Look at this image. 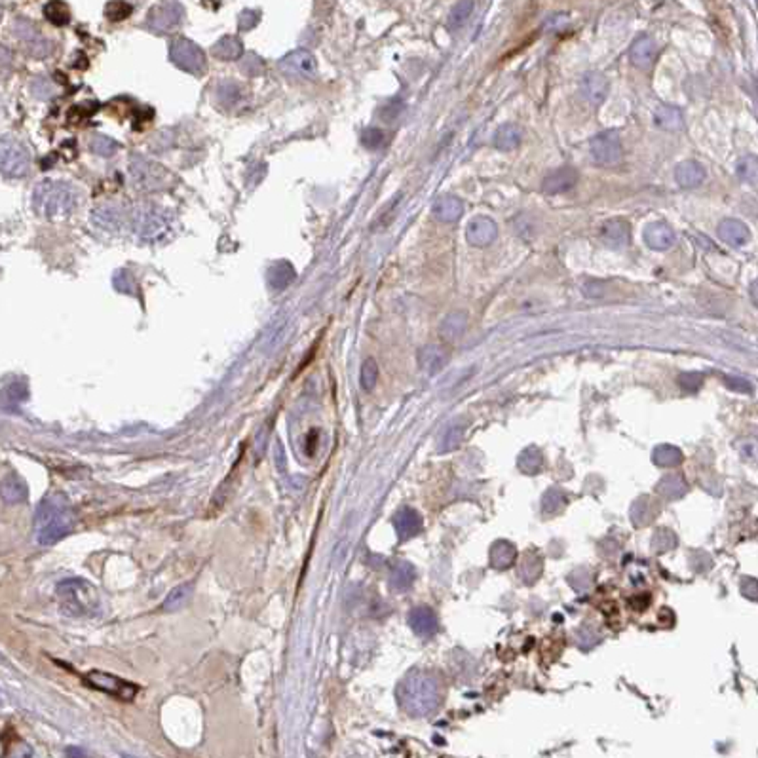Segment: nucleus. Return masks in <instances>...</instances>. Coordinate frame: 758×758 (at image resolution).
Instances as JSON below:
<instances>
[{
	"label": "nucleus",
	"instance_id": "4c0bfd02",
	"mask_svg": "<svg viewBox=\"0 0 758 758\" xmlns=\"http://www.w3.org/2000/svg\"><path fill=\"white\" fill-rule=\"evenodd\" d=\"M464 439V426L460 424H451V426L443 432L439 439V453H451L454 449L458 447Z\"/></svg>",
	"mask_w": 758,
	"mask_h": 758
},
{
	"label": "nucleus",
	"instance_id": "09e8293b",
	"mask_svg": "<svg viewBox=\"0 0 758 758\" xmlns=\"http://www.w3.org/2000/svg\"><path fill=\"white\" fill-rule=\"evenodd\" d=\"M675 544H677V538H675L673 532H669V530H659V532L654 536V540H652V546H654L656 551H659V553L675 548Z\"/></svg>",
	"mask_w": 758,
	"mask_h": 758
},
{
	"label": "nucleus",
	"instance_id": "c756f323",
	"mask_svg": "<svg viewBox=\"0 0 758 758\" xmlns=\"http://www.w3.org/2000/svg\"><path fill=\"white\" fill-rule=\"evenodd\" d=\"M654 120H656L659 128L665 129V131H673V133H677L684 128L683 112L677 107H669V105H662L657 108Z\"/></svg>",
	"mask_w": 758,
	"mask_h": 758
},
{
	"label": "nucleus",
	"instance_id": "5fc2aeb1",
	"mask_svg": "<svg viewBox=\"0 0 758 758\" xmlns=\"http://www.w3.org/2000/svg\"><path fill=\"white\" fill-rule=\"evenodd\" d=\"M726 386L730 390H736V392H751V384L745 379H738V377H728L726 379Z\"/></svg>",
	"mask_w": 758,
	"mask_h": 758
},
{
	"label": "nucleus",
	"instance_id": "2f4dec72",
	"mask_svg": "<svg viewBox=\"0 0 758 758\" xmlns=\"http://www.w3.org/2000/svg\"><path fill=\"white\" fill-rule=\"evenodd\" d=\"M517 559V549L509 541H496L490 549V562L496 569H509Z\"/></svg>",
	"mask_w": 758,
	"mask_h": 758
},
{
	"label": "nucleus",
	"instance_id": "4468645a",
	"mask_svg": "<svg viewBox=\"0 0 758 758\" xmlns=\"http://www.w3.org/2000/svg\"><path fill=\"white\" fill-rule=\"evenodd\" d=\"M644 242L650 249L667 251L671 249L677 242V234L673 231V226L665 221H652L644 226Z\"/></svg>",
	"mask_w": 758,
	"mask_h": 758
},
{
	"label": "nucleus",
	"instance_id": "ddd939ff",
	"mask_svg": "<svg viewBox=\"0 0 758 758\" xmlns=\"http://www.w3.org/2000/svg\"><path fill=\"white\" fill-rule=\"evenodd\" d=\"M496 236H498V226L490 217L477 215L467 224V244L474 245V247H487V245L495 242Z\"/></svg>",
	"mask_w": 758,
	"mask_h": 758
},
{
	"label": "nucleus",
	"instance_id": "7ed1b4c3",
	"mask_svg": "<svg viewBox=\"0 0 758 758\" xmlns=\"http://www.w3.org/2000/svg\"><path fill=\"white\" fill-rule=\"evenodd\" d=\"M398 697L409 713L428 715L439 704V684L432 675L414 671L401 683Z\"/></svg>",
	"mask_w": 758,
	"mask_h": 758
},
{
	"label": "nucleus",
	"instance_id": "ea45409f",
	"mask_svg": "<svg viewBox=\"0 0 758 758\" xmlns=\"http://www.w3.org/2000/svg\"><path fill=\"white\" fill-rule=\"evenodd\" d=\"M190 593H192V585H190V583L177 585V588L171 591L170 595H168V599L163 601L162 608L166 610V612H173V610L181 608V606L187 603V599L190 597Z\"/></svg>",
	"mask_w": 758,
	"mask_h": 758
},
{
	"label": "nucleus",
	"instance_id": "72a5a7b5",
	"mask_svg": "<svg viewBox=\"0 0 758 758\" xmlns=\"http://www.w3.org/2000/svg\"><path fill=\"white\" fill-rule=\"evenodd\" d=\"M242 52H244V46H242V42L238 41L236 36H224L223 41H219L215 46H213V54H215L219 59H226V61L238 59V57L242 55Z\"/></svg>",
	"mask_w": 758,
	"mask_h": 758
},
{
	"label": "nucleus",
	"instance_id": "f257e3e1",
	"mask_svg": "<svg viewBox=\"0 0 758 758\" xmlns=\"http://www.w3.org/2000/svg\"><path fill=\"white\" fill-rule=\"evenodd\" d=\"M75 528V515L63 495H52L41 502L34 515V532L41 546H54Z\"/></svg>",
	"mask_w": 758,
	"mask_h": 758
},
{
	"label": "nucleus",
	"instance_id": "0eeeda50",
	"mask_svg": "<svg viewBox=\"0 0 758 758\" xmlns=\"http://www.w3.org/2000/svg\"><path fill=\"white\" fill-rule=\"evenodd\" d=\"M589 149H591V154H593V158H595V162L599 163V166L612 168V166H618V163L622 162L623 147L622 139L618 136L616 129L601 131L599 136L591 139Z\"/></svg>",
	"mask_w": 758,
	"mask_h": 758
},
{
	"label": "nucleus",
	"instance_id": "f704fd0d",
	"mask_svg": "<svg viewBox=\"0 0 758 758\" xmlns=\"http://www.w3.org/2000/svg\"><path fill=\"white\" fill-rule=\"evenodd\" d=\"M44 15L50 23H54L57 27H63L71 21V10L61 0H50L44 6Z\"/></svg>",
	"mask_w": 758,
	"mask_h": 758
},
{
	"label": "nucleus",
	"instance_id": "f3484780",
	"mask_svg": "<svg viewBox=\"0 0 758 758\" xmlns=\"http://www.w3.org/2000/svg\"><path fill=\"white\" fill-rule=\"evenodd\" d=\"M92 221L97 228L107 232H122L124 226H128V217L116 205H103L97 207L92 215Z\"/></svg>",
	"mask_w": 758,
	"mask_h": 758
},
{
	"label": "nucleus",
	"instance_id": "dca6fc26",
	"mask_svg": "<svg viewBox=\"0 0 758 758\" xmlns=\"http://www.w3.org/2000/svg\"><path fill=\"white\" fill-rule=\"evenodd\" d=\"M657 52H659V48H657L654 38H650V36H641V38H636V41L631 44L629 59L635 67L643 68V71H648V68H652V65L656 63Z\"/></svg>",
	"mask_w": 758,
	"mask_h": 758
},
{
	"label": "nucleus",
	"instance_id": "864d4df0",
	"mask_svg": "<svg viewBox=\"0 0 758 758\" xmlns=\"http://www.w3.org/2000/svg\"><path fill=\"white\" fill-rule=\"evenodd\" d=\"M258 12H253V10H245V12H242L240 14V17H238V27H240V31H249V29H253L255 25L258 23Z\"/></svg>",
	"mask_w": 758,
	"mask_h": 758
},
{
	"label": "nucleus",
	"instance_id": "39448f33",
	"mask_svg": "<svg viewBox=\"0 0 758 758\" xmlns=\"http://www.w3.org/2000/svg\"><path fill=\"white\" fill-rule=\"evenodd\" d=\"M55 593L61 603L63 612L68 616H88L99 604L94 585H89L80 578H71L61 582L55 589Z\"/></svg>",
	"mask_w": 758,
	"mask_h": 758
},
{
	"label": "nucleus",
	"instance_id": "c03bdc74",
	"mask_svg": "<svg viewBox=\"0 0 758 758\" xmlns=\"http://www.w3.org/2000/svg\"><path fill=\"white\" fill-rule=\"evenodd\" d=\"M738 177L747 183H757V158L755 156H745L738 162Z\"/></svg>",
	"mask_w": 758,
	"mask_h": 758
},
{
	"label": "nucleus",
	"instance_id": "412c9836",
	"mask_svg": "<svg viewBox=\"0 0 758 758\" xmlns=\"http://www.w3.org/2000/svg\"><path fill=\"white\" fill-rule=\"evenodd\" d=\"M432 211L433 217H435L437 221H441V223H456L462 217V213H464V202H462L458 196H454V194H445V196L437 198V200L433 202Z\"/></svg>",
	"mask_w": 758,
	"mask_h": 758
},
{
	"label": "nucleus",
	"instance_id": "37998d69",
	"mask_svg": "<svg viewBox=\"0 0 758 758\" xmlns=\"http://www.w3.org/2000/svg\"><path fill=\"white\" fill-rule=\"evenodd\" d=\"M472 10H474V2H472V0H462V2H458V4L453 8L451 15H449V27H462L467 21V17L472 15Z\"/></svg>",
	"mask_w": 758,
	"mask_h": 758
},
{
	"label": "nucleus",
	"instance_id": "f8f14e48",
	"mask_svg": "<svg viewBox=\"0 0 758 758\" xmlns=\"http://www.w3.org/2000/svg\"><path fill=\"white\" fill-rule=\"evenodd\" d=\"M183 6H181L179 2L170 0V2L158 4V6L150 12L147 23H149V27L154 29V31H171V29H175L177 25L183 21Z\"/></svg>",
	"mask_w": 758,
	"mask_h": 758
},
{
	"label": "nucleus",
	"instance_id": "f03ea898",
	"mask_svg": "<svg viewBox=\"0 0 758 758\" xmlns=\"http://www.w3.org/2000/svg\"><path fill=\"white\" fill-rule=\"evenodd\" d=\"M173 223L175 221L170 211L150 202L136 203L128 215L129 231L147 244H162L171 236Z\"/></svg>",
	"mask_w": 758,
	"mask_h": 758
},
{
	"label": "nucleus",
	"instance_id": "6ab92c4d",
	"mask_svg": "<svg viewBox=\"0 0 758 758\" xmlns=\"http://www.w3.org/2000/svg\"><path fill=\"white\" fill-rule=\"evenodd\" d=\"M608 78L603 75V73H597V71H591L588 75L582 78V94L583 97L588 99L591 105H603L606 101V95H608Z\"/></svg>",
	"mask_w": 758,
	"mask_h": 758
},
{
	"label": "nucleus",
	"instance_id": "9d476101",
	"mask_svg": "<svg viewBox=\"0 0 758 758\" xmlns=\"http://www.w3.org/2000/svg\"><path fill=\"white\" fill-rule=\"evenodd\" d=\"M171 59L177 67H181L187 73H194V75H200L205 68L203 52L194 42L187 41V38H177L171 44Z\"/></svg>",
	"mask_w": 758,
	"mask_h": 758
},
{
	"label": "nucleus",
	"instance_id": "c85d7f7f",
	"mask_svg": "<svg viewBox=\"0 0 758 758\" xmlns=\"http://www.w3.org/2000/svg\"><path fill=\"white\" fill-rule=\"evenodd\" d=\"M523 131L517 124H502L495 136V147L498 150H513L521 145Z\"/></svg>",
	"mask_w": 758,
	"mask_h": 758
},
{
	"label": "nucleus",
	"instance_id": "20e7f679",
	"mask_svg": "<svg viewBox=\"0 0 758 758\" xmlns=\"http://www.w3.org/2000/svg\"><path fill=\"white\" fill-rule=\"evenodd\" d=\"M34 211L42 217H63L73 213L78 205L76 190L61 181H44L33 192Z\"/></svg>",
	"mask_w": 758,
	"mask_h": 758
},
{
	"label": "nucleus",
	"instance_id": "a19ab883",
	"mask_svg": "<svg viewBox=\"0 0 758 758\" xmlns=\"http://www.w3.org/2000/svg\"><path fill=\"white\" fill-rule=\"evenodd\" d=\"M377 380H379V365L372 358H367L361 365V377H359L361 388L365 392H371L377 386Z\"/></svg>",
	"mask_w": 758,
	"mask_h": 758
},
{
	"label": "nucleus",
	"instance_id": "c9c22d12",
	"mask_svg": "<svg viewBox=\"0 0 758 758\" xmlns=\"http://www.w3.org/2000/svg\"><path fill=\"white\" fill-rule=\"evenodd\" d=\"M657 490H659L665 498H669V500H673V498H680V496L686 493V481H684L683 475L671 474V475H667L659 485H657Z\"/></svg>",
	"mask_w": 758,
	"mask_h": 758
},
{
	"label": "nucleus",
	"instance_id": "473e14b6",
	"mask_svg": "<svg viewBox=\"0 0 758 758\" xmlns=\"http://www.w3.org/2000/svg\"><path fill=\"white\" fill-rule=\"evenodd\" d=\"M414 582V569L411 562L400 561L392 569V576H390V585H392L395 591H407L411 588Z\"/></svg>",
	"mask_w": 758,
	"mask_h": 758
},
{
	"label": "nucleus",
	"instance_id": "79ce46f5",
	"mask_svg": "<svg viewBox=\"0 0 758 758\" xmlns=\"http://www.w3.org/2000/svg\"><path fill=\"white\" fill-rule=\"evenodd\" d=\"M567 504V496L562 495L559 488H551L544 495V502H541V508H544V513L555 515L559 513Z\"/></svg>",
	"mask_w": 758,
	"mask_h": 758
},
{
	"label": "nucleus",
	"instance_id": "de8ad7c7",
	"mask_svg": "<svg viewBox=\"0 0 758 758\" xmlns=\"http://www.w3.org/2000/svg\"><path fill=\"white\" fill-rule=\"evenodd\" d=\"M604 291H606V285H604V282H601V279H591L588 278L585 282L582 284V293L585 295L588 298H603L604 297Z\"/></svg>",
	"mask_w": 758,
	"mask_h": 758
},
{
	"label": "nucleus",
	"instance_id": "4d7b16f0",
	"mask_svg": "<svg viewBox=\"0 0 758 758\" xmlns=\"http://www.w3.org/2000/svg\"><path fill=\"white\" fill-rule=\"evenodd\" d=\"M0 17H2V8H0Z\"/></svg>",
	"mask_w": 758,
	"mask_h": 758
},
{
	"label": "nucleus",
	"instance_id": "9b49d317",
	"mask_svg": "<svg viewBox=\"0 0 758 758\" xmlns=\"http://www.w3.org/2000/svg\"><path fill=\"white\" fill-rule=\"evenodd\" d=\"M282 73L291 76H300V78H312L318 73V61L312 52L308 50H295L291 54H287L279 61Z\"/></svg>",
	"mask_w": 758,
	"mask_h": 758
},
{
	"label": "nucleus",
	"instance_id": "a878e982",
	"mask_svg": "<svg viewBox=\"0 0 758 758\" xmlns=\"http://www.w3.org/2000/svg\"><path fill=\"white\" fill-rule=\"evenodd\" d=\"M409 623L414 633L422 636H432L437 631V618L433 614V610H430L428 606H416L414 610H411Z\"/></svg>",
	"mask_w": 758,
	"mask_h": 758
},
{
	"label": "nucleus",
	"instance_id": "4be33fe9",
	"mask_svg": "<svg viewBox=\"0 0 758 758\" xmlns=\"http://www.w3.org/2000/svg\"><path fill=\"white\" fill-rule=\"evenodd\" d=\"M718 238L731 247H741L749 242L751 232L739 219H724L718 224Z\"/></svg>",
	"mask_w": 758,
	"mask_h": 758
},
{
	"label": "nucleus",
	"instance_id": "bb28decb",
	"mask_svg": "<svg viewBox=\"0 0 758 758\" xmlns=\"http://www.w3.org/2000/svg\"><path fill=\"white\" fill-rule=\"evenodd\" d=\"M0 496L6 504H21L27 498V485L17 474H8L0 483Z\"/></svg>",
	"mask_w": 758,
	"mask_h": 758
},
{
	"label": "nucleus",
	"instance_id": "5701e85b",
	"mask_svg": "<svg viewBox=\"0 0 758 758\" xmlns=\"http://www.w3.org/2000/svg\"><path fill=\"white\" fill-rule=\"evenodd\" d=\"M675 179L683 189H696L705 181V168L696 160H684L675 168Z\"/></svg>",
	"mask_w": 758,
	"mask_h": 758
},
{
	"label": "nucleus",
	"instance_id": "6e6d98bb",
	"mask_svg": "<svg viewBox=\"0 0 758 758\" xmlns=\"http://www.w3.org/2000/svg\"><path fill=\"white\" fill-rule=\"evenodd\" d=\"M244 65V73H247V75H258V71L255 68V65H263V61L258 59L257 55H247L245 57V61L242 63Z\"/></svg>",
	"mask_w": 758,
	"mask_h": 758
},
{
	"label": "nucleus",
	"instance_id": "423d86ee",
	"mask_svg": "<svg viewBox=\"0 0 758 758\" xmlns=\"http://www.w3.org/2000/svg\"><path fill=\"white\" fill-rule=\"evenodd\" d=\"M31 166L25 145L14 137H0V173L6 177H23Z\"/></svg>",
	"mask_w": 758,
	"mask_h": 758
},
{
	"label": "nucleus",
	"instance_id": "3c124183",
	"mask_svg": "<svg viewBox=\"0 0 758 758\" xmlns=\"http://www.w3.org/2000/svg\"><path fill=\"white\" fill-rule=\"evenodd\" d=\"M678 382H680V386H683L684 390L697 392L699 386H701V382H704V377H701L699 372H684V374H680Z\"/></svg>",
	"mask_w": 758,
	"mask_h": 758
},
{
	"label": "nucleus",
	"instance_id": "1a4fd4ad",
	"mask_svg": "<svg viewBox=\"0 0 758 758\" xmlns=\"http://www.w3.org/2000/svg\"><path fill=\"white\" fill-rule=\"evenodd\" d=\"M129 171L133 175V181L145 190L163 189L166 184L170 183V173L163 170L162 166L152 162V160L137 158L129 166Z\"/></svg>",
	"mask_w": 758,
	"mask_h": 758
},
{
	"label": "nucleus",
	"instance_id": "49530a36",
	"mask_svg": "<svg viewBox=\"0 0 758 758\" xmlns=\"http://www.w3.org/2000/svg\"><path fill=\"white\" fill-rule=\"evenodd\" d=\"M129 14H131V6H129L128 2H122V0H115V2H110V4L105 8V15H107L110 21H122L126 20Z\"/></svg>",
	"mask_w": 758,
	"mask_h": 758
},
{
	"label": "nucleus",
	"instance_id": "e433bc0d",
	"mask_svg": "<svg viewBox=\"0 0 758 758\" xmlns=\"http://www.w3.org/2000/svg\"><path fill=\"white\" fill-rule=\"evenodd\" d=\"M652 460H654V464L662 467H675L683 462V453H680L677 447L662 445V447H657L656 451H654Z\"/></svg>",
	"mask_w": 758,
	"mask_h": 758
},
{
	"label": "nucleus",
	"instance_id": "8fccbe9b",
	"mask_svg": "<svg viewBox=\"0 0 758 758\" xmlns=\"http://www.w3.org/2000/svg\"><path fill=\"white\" fill-rule=\"evenodd\" d=\"M361 141H363V145H365L367 149H379L380 145L384 143V133L377 128H369L363 131Z\"/></svg>",
	"mask_w": 758,
	"mask_h": 758
},
{
	"label": "nucleus",
	"instance_id": "aec40b11",
	"mask_svg": "<svg viewBox=\"0 0 758 758\" xmlns=\"http://www.w3.org/2000/svg\"><path fill=\"white\" fill-rule=\"evenodd\" d=\"M449 359H451V354H449L447 350L439 344L424 346V348H420V352H418L420 369L426 372V374H430V377H432V374H437L441 369H445V365L449 363Z\"/></svg>",
	"mask_w": 758,
	"mask_h": 758
},
{
	"label": "nucleus",
	"instance_id": "7c9ffc66",
	"mask_svg": "<svg viewBox=\"0 0 758 758\" xmlns=\"http://www.w3.org/2000/svg\"><path fill=\"white\" fill-rule=\"evenodd\" d=\"M266 278H268V284L274 289H284L287 285L291 284L295 279V270L289 263L285 261H279V263L272 264L268 272H266Z\"/></svg>",
	"mask_w": 758,
	"mask_h": 758
},
{
	"label": "nucleus",
	"instance_id": "b1692460",
	"mask_svg": "<svg viewBox=\"0 0 758 758\" xmlns=\"http://www.w3.org/2000/svg\"><path fill=\"white\" fill-rule=\"evenodd\" d=\"M393 527H395V532L400 536V540H407L411 536L418 534L420 528H422V517L411 508L400 509L393 517Z\"/></svg>",
	"mask_w": 758,
	"mask_h": 758
},
{
	"label": "nucleus",
	"instance_id": "6e6552de",
	"mask_svg": "<svg viewBox=\"0 0 758 758\" xmlns=\"http://www.w3.org/2000/svg\"><path fill=\"white\" fill-rule=\"evenodd\" d=\"M86 680L89 683V686L105 692L108 696L118 697L122 701H131L139 692L137 684L124 680L120 677H115V675H108V673H103V671H89L86 675Z\"/></svg>",
	"mask_w": 758,
	"mask_h": 758
},
{
	"label": "nucleus",
	"instance_id": "2eb2a0df",
	"mask_svg": "<svg viewBox=\"0 0 758 758\" xmlns=\"http://www.w3.org/2000/svg\"><path fill=\"white\" fill-rule=\"evenodd\" d=\"M601 240L612 249H623L631 242V226L625 219H608L601 226Z\"/></svg>",
	"mask_w": 758,
	"mask_h": 758
},
{
	"label": "nucleus",
	"instance_id": "a211bd4d",
	"mask_svg": "<svg viewBox=\"0 0 758 758\" xmlns=\"http://www.w3.org/2000/svg\"><path fill=\"white\" fill-rule=\"evenodd\" d=\"M576 183H578V171L572 168H559V170L548 173L546 179L541 181V192L544 194H561V192L574 189Z\"/></svg>",
	"mask_w": 758,
	"mask_h": 758
},
{
	"label": "nucleus",
	"instance_id": "603ef678",
	"mask_svg": "<svg viewBox=\"0 0 758 758\" xmlns=\"http://www.w3.org/2000/svg\"><path fill=\"white\" fill-rule=\"evenodd\" d=\"M92 149L94 152L101 156H110L116 150V143L107 139V137H97L94 143H92Z\"/></svg>",
	"mask_w": 758,
	"mask_h": 758
},
{
	"label": "nucleus",
	"instance_id": "a18cd8bd",
	"mask_svg": "<svg viewBox=\"0 0 758 758\" xmlns=\"http://www.w3.org/2000/svg\"><path fill=\"white\" fill-rule=\"evenodd\" d=\"M631 517H633V523H635L636 527L646 525V523L650 521V517H652V506H650V502L646 500V498L636 500L633 509H631Z\"/></svg>",
	"mask_w": 758,
	"mask_h": 758
},
{
	"label": "nucleus",
	"instance_id": "393cba45",
	"mask_svg": "<svg viewBox=\"0 0 758 758\" xmlns=\"http://www.w3.org/2000/svg\"><path fill=\"white\" fill-rule=\"evenodd\" d=\"M15 34H17L23 42H27V46L31 48L33 54H36V57H44V55L48 54V50H50L48 42L42 38L38 31H36L29 21H15Z\"/></svg>",
	"mask_w": 758,
	"mask_h": 758
},
{
	"label": "nucleus",
	"instance_id": "58836bf2",
	"mask_svg": "<svg viewBox=\"0 0 758 758\" xmlns=\"http://www.w3.org/2000/svg\"><path fill=\"white\" fill-rule=\"evenodd\" d=\"M541 453L536 447L525 449L521 454H519V460H517V466L521 467L525 474H538L541 467Z\"/></svg>",
	"mask_w": 758,
	"mask_h": 758
},
{
	"label": "nucleus",
	"instance_id": "cd10ccee",
	"mask_svg": "<svg viewBox=\"0 0 758 758\" xmlns=\"http://www.w3.org/2000/svg\"><path fill=\"white\" fill-rule=\"evenodd\" d=\"M467 314L466 312H453L443 319L439 325L441 337L445 340H458L466 333Z\"/></svg>",
	"mask_w": 758,
	"mask_h": 758
}]
</instances>
